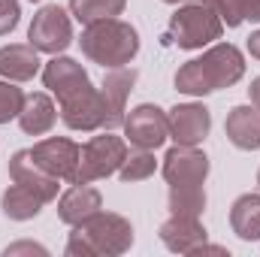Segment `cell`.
<instances>
[{"instance_id": "cell-30", "label": "cell", "mask_w": 260, "mask_h": 257, "mask_svg": "<svg viewBox=\"0 0 260 257\" xmlns=\"http://www.w3.org/2000/svg\"><path fill=\"white\" fill-rule=\"evenodd\" d=\"M257 185H260V173H257Z\"/></svg>"}, {"instance_id": "cell-2", "label": "cell", "mask_w": 260, "mask_h": 257, "mask_svg": "<svg viewBox=\"0 0 260 257\" xmlns=\"http://www.w3.org/2000/svg\"><path fill=\"white\" fill-rule=\"evenodd\" d=\"M209 157L197 145H173L164 154V179L170 185V212L200 218L206 209Z\"/></svg>"}, {"instance_id": "cell-20", "label": "cell", "mask_w": 260, "mask_h": 257, "mask_svg": "<svg viewBox=\"0 0 260 257\" xmlns=\"http://www.w3.org/2000/svg\"><path fill=\"white\" fill-rule=\"evenodd\" d=\"M43 206H46V200H40L34 191H27L18 182H12L3 191V200H0V209H3V215L9 221H30V218H37L43 212Z\"/></svg>"}, {"instance_id": "cell-28", "label": "cell", "mask_w": 260, "mask_h": 257, "mask_svg": "<svg viewBox=\"0 0 260 257\" xmlns=\"http://www.w3.org/2000/svg\"><path fill=\"white\" fill-rule=\"evenodd\" d=\"M248 97H251V103L260 109V76L251 82V88H248Z\"/></svg>"}, {"instance_id": "cell-25", "label": "cell", "mask_w": 260, "mask_h": 257, "mask_svg": "<svg viewBox=\"0 0 260 257\" xmlns=\"http://www.w3.org/2000/svg\"><path fill=\"white\" fill-rule=\"evenodd\" d=\"M21 21V6L18 0H0V37L12 34Z\"/></svg>"}, {"instance_id": "cell-4", "label": "cell", "mask_w": 260, "mask_h": 257, "mask_svg": "<svg viewBox=\"0 0 260 257\" xmlns=\"http://www.w3.org/2000/svg\"><path fill=\"white\" fill-rule=\"evenodd\" d=\"M133 245V227L118 212H94L82 224L73 227L67 239L70 257H118Z\"/></svg>"}, {"instance_id": "cell-14", "label": "cell", "mask_w": 260, "mask_h": 257, "mask_svg": "<svg viewBox=\"0 0 260 257\" xmlns=\"http://www.w3.org/2000/svg\"><path fill=\"white\" fill-rule=\"evenodd\" d=\"M133 82H136V70L133 67H115V70H106L103 76V100L109 106V115H112V127H121L124 124V106H127V94L133 91Z\"/></svg>"}, {"instance_id": "cell-22", "label": "cell", "mask_w": 260, "mask_h": 257, "mask_svg": "<svg viewBox=\"0 0 260 257\" xmlns=\"http://www.w3.org/2000/svg\"><path fill=\"white\" fill-rule=\"evenodd\" d=\"M212 6L227 27H239L245 21H260V0H212Z\"/></svg>"}, {"instance_id": "cell-6", "label": "cell", "mask_w": 260, "mask_h": 257, "mask_svg": "<svg viewBox=\"0 0 260 257\" xmlns=\"http://www.w3.org/2000/svg\"><path fill=\"white\" fill-rule=\"evenodd\" d=\"M224 21L215 12L212 0H188L170 15L167 43H176L179 49H203L215 40H221Z\"/></svg>"}, {"instance_id": "cell-3", "label": "cell", "mask_w": 260, "mask_h": 257, "mask_svg": "<svg viewBox=\"0 0 260 257\" xmlns=\"http://www.w3.org/2000/svg\"><path fill=\"white\" fill-rule=\"evenodd\" d=\"M242 76H245L242 52L233 43H215L200 58H194V61H188V64H182L176 70V91L191 94V97H203V94L236 85Z\"/></svg>"}, {"instance_id": "cell-9", "label": "cell", "mask_w": 260, "mask_h": 257, "mask_svg": "<svg viewBox=\"0 0 260 257\" xmlns=\"http://www.w3.org/2000/svg\"><path fill=\"white\" fill-rule=\"evenodd\" d=\"M124 136L133 148H160L170 139V118L160 106L154 103H139L136 109H130L124 115Z\"/></svg>"}, {"instance_id": "cell-5", "label": "cell", "mask_w": 260, "mask_h": 257, "mask_svg": "<svg viewBox=\"0 0 260 257\" xmlns=\"http://www.w3.org/2000/svg\"><path fill=\"white\" fill-rule=\"evenodd\" d=\"M82 55L103 70H115V67H127L136 52H139V34L130 21L121 18H100L85 24L82 37H79Z\"/></svg>"}, {"instance_id": "cell-12", "label": "cell", "mask_w": 260, "mask_h": 257, "mask_svg": "<svg viewBox=\"0 0 260 257\" xmlns=\"http://www.w3.org/2000/svg\"><path fill=\"white\" fill-rule=\"evenodd\" d=\"M9 179L18 182V185H24L27 191H34L40 200H46V203L58 200V188H61L58 182H61V179H55L52 173H46V170L34 160L30 148H21V151H15V154L9 157Z\"/></svg>"}, {"instance_id": "cell-29", "label": "cell", "mask_w": 260, "mask_h": 257, "mask_svg": "<svg viewBox=\"0 0 260 257\" xmlns=\"http://www.w3.org/2000/svg\"><path fill=\"white\" fill-rule=\"evenodd\" d=\"M164 3H188V0H164Z\"/></svg>"}, {"instance_id": "cell-1", "label": "cell", "mask_w": 260, "mask_h": 257, "mask_svg": "<svg viewBox=\"0 0 260 257\" xmlns=\"http://www.w3.org/2000/svg\"><path fill=\"white\" fill-rule=\"evenodd\" d=\"M43 85L58 97L61 121L70 130H115L103 91L94 88L88 70L79 61L67 55H52V61L43 67Z\"/></svg>"}, {"instance_id": "cell-26", "label": "cell", "mask_w": 260, "mask_h": 257, "mask_svg": "<svg viewBox=\"0 0 260 257\" xmlns=\"http://www.w3.org/2000/svg\"><path fill=\"white\" fill-rule=\"evenodd\" d=\"M18 254H49V248L46 245H40V242H30V239H24V242H12V245H6L3 248V257H18Z\"/></svg>"}, {"instance_id": "cell-27", "label": "cell", "mask_w": 260, "mask_h": 257, "mask_svg": "<svg viewBox=\"0 0 260 257\" xmlns=\"http://www.w3.org/2000/svg\"><path fill=\"white\" fill-rule=\"evenodd\" d=\"M248 52H251V58L260 61V30H254V34L248 37Z\"/></svg>"}, {"instance_id": "cell-8", "label": "cell", "mask_w": 260, "mask_h": 257, "mask_svg": "<svg viewBox=\"0 0 260 257\" xmlns=\"http://www.w3.org/2000/svg\"><path fill=\"white\" fill-rule=\"evenodd\" d=\"M27 43L37 49V52H46V55H61L67 46L73 43V21L67 15L64 6L58 3H46L30 27H27Z\"/></svg>"}, {"instance_id": "cell-13", "label": "cell", "mask_w": 260, "mask_h": 257, "mask_svg": "<svg viewBox=\"0 0 260 257\" xmlns=\"http://www.w3.org/2000/svg\"><path fill=\"white\" fill-rule=\"evenodd\" d=\"M160 242L176 251V254H191L194 248H200L203 242H209L206 227L200 224V218L191 215H170L160 224Z\"/></svg>"}, {"instance_id": "cell-19", "label": "cell", "mask_w": 260, "mask_h": 257, "mask_svg": "<svg viewBox=\"0 0 260 257\" xmlns=\"http://www.w3.org/2000/svg\"><path fill=\"white\" fill-rule=\"evenodd\" d=\"M230 227L242 242L260 239V194H242L230 209Z\"/></svg>"}, {"instance_id": "cell-23", "label": "cell", "mask_w": 260, "mask_h": 257, "mask_svg": "<svg viewBox=\"0 0 260 257\" xmlns=\"http://www.w3.org/2000/svg\"><path fill=\"white\" fill-rule=\"evenodd\" d=\"M154 170H157L154 154H151L148 148H136V151H127V157H124L118 176H121V182L130 185V182H145L148 176H154Z\"/></svg>"}, {"instance_id": "cell-18", "label": "cell", "mask_w": 260, "mask_h": 257, "mask_svg": "<svg viewBox=\"0 0 260 257\" xmlns=\"http://www.w3.org/2000/svg\"><path fill=\"white\" fill-rule=\"evenodd\" d=\"M55 121H58V106L52 103L49 94L34 91V94L24 97V106H21V112H18V127L24 130L27 136H43V133H49V130L55 127Z\"/></svg>"}, {"instance_id": "cell-24", "label": "cell", "mask_w": 260, "mask_h": 257, "mask_svg": "<svg viewBox=\"0 0 260 257\" xmlns=\"http://www.w3.org/2000/svg\"><path fill=\"white\" fill-rule=\"evenodd\" d=\"M24 97L27 94L21 88H15L9 79L0 82V124H9L12 118H18V112L24 106Z\"/></svg>"}, {"instance_id": "cell-17", "label": "cell", "mask_w": 260, "mask_h": 257, "mask_svg": "<svg viewBox=\"0 0 260 257\" xmlns=\"http://www.w3.org/2000/svg\"><path fill=\"white\" fill-rule=\"evenodd\" d=\"M100 209H103V197H100L97 188H88V185H73L58 200V218L70 227L82 224L85 218H91Z\"/></svg>"}, {"instance_id": "cell-11", "label": "cell", "mask_w": 260, "mask_h": 257, "mask_svg": "<svg viewBox=\"0 0 260 257\" xmlns=\"http://www.w3.org/2000/svg\"><path fill=\"white\" fill-rule=\"evenodd\" d=\"M170 118V139L176 145H200L212 130V112L203 103H179L167 112Z\"/></svg>"}, {"instance_id": "cell-31", "label": "cell", "mask_w": 260, "mask_h": 257, "mask_svg": "<svg viewBox=\"0 0 260 257\" xmlns=\"http://www.w3.org/2000/svg\"><path fill=\"white\" fill-rule=\"evenodd\" d=\"M30 3H40V0H30Z\"/></svg>"}, {"instance_id": "cell-21", "label": "cell", "mask_w": 260, "mask_h": 257, "mask_svg": "<svg viewBox=\"0 0 260 257\" xmlns=\"http://www.w3.org/2000/svg\"><path fill=\"white\" fill-rule=\"evenodd\" d=\"M127 0H70V15L79 24H91L100 18H118Z\"/></svg>"}, {"instance_id": "cell-10", "label": "cell", "mask_w": 260, "mask_h": 257, "mask_svg": "<svg viewBox=\"0 0 260 257\" xmlns=\"http://www.w3.org/2000/svg\"><path fill=\"white\" fill-rule=\"evenodd\" d=\"M79 145L73 142V139H67V136H52V139H40L34 148H30V154H34V160L46 170V173H52L55 179H61V182H70L73 185V179H76V170H79Z\"/></svg>"}, {"instance_id": "cell-16", "label": "cell", "mask_w": 260, "mask_h": 257, "mask_svg": "<svg viewBox=\"0 0 260 257\" xmlns=\"http://www.w3.org/2000/svg\"><path fill=\"white\" fill-rule=\"evenodd\" d=\"M40 67V52L30 43H9L0 49V76L9 82H30Z\"/></svg>"}, {"instance_id": "cell-15", "label": "cell", "mask_w": 260, "mask_h": 257, "mask_svg": "<svg viewBox=\"0 0 260 257\" xmlns=\"http://www.w3.org/2000/svg\"><path fill=\"white\" fill-rule=\"evenodd\" d=\"M227 139L242 148V151H257L260 148V109L251 106H233L227 121H224Z\"/></svg>"}, {"instance_id": "cell-7", "label": "cell", "mask_w": 260, "mask_h": 257, "mask_svg": "<svg viewBox=\"0 0 260 257\" xmlns=\"http://www.w3.org/2000/svg\"><path fill=\"white\" fill-rule=\"evenodd\" d=\"M127 157V142L121 136H115L112 130H103L100 136H91L82 151H79V170L73 185H91L97 179H109L121 170Z\"/></svg>"}]
</instances>
